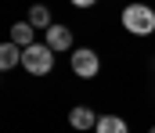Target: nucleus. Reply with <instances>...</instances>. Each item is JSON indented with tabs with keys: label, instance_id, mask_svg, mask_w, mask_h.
Returning a JSON list of instances; mask_svg holds the SVG:
<instances>
[{
	"label": "nucleus",
	"instance_id": "obj_6",
	"mask_svg": "<svg viewBox=\"0 0 155 133\" xmlns=\"http://www.w3.org/2000/svg\"><path fill=\"white\" fill-rule=\"evenodd\" d=\"M15 65H22V47L7 40V43H0V72H7Z\"/></svg>",
	"mask_w": 155,
	"mask_h": 133
},
{
	"label": "nucleus",
	"instance_id": "obj_4",
	"mask_svg": "<svg viewBox=\"0 0 155 133\" xmlns=\"http://www.w3.org/2000/svg\"><path fill=\"white\" fill-rule=\"evenodd\" d=\"M97 119H101V115H97L94 108H87V104H76V108L69 112V126H72V130H79V133L94 130V126H97Z\"/></svg>",
	"mask_w": 155,
	"mask_h": 133
},
{
	"label": "nucleus",
	"instance_id": "obj_2",
	"mask_svg": "<svg viewBox=\"0 0 155 133\" xmlns=\"http://www.w3.org/2000/svg\"><path fill=\"white\" fill-rule=\"evenodd\" d=\"M22 68H25L29 76H47V72L54 68V50H51L47 43L22 47Z\"/></svg>",
	"mask_w": 155,
	"mask_h": 133
},
{
	"label": "nucleus",
	"instance_id": "obj_9",
	"mask_svg": "<svg viewBox=\"0 0 155 133\" xmlns=\"http://www.w3.org/2000/svg\"><path fill=\"white\" fill-rule=\"evenodd\" d=\"M33 29H51L54 22H51V11L43 7V4H36V7H29V18H25Z\"/></svg>",
	"mask_w": 155,
	"mask_h": 133
},
{
	"label": "nucleus",
	"instance_id": "obj_1",
	"mask_svg": "<svg viewBox=\"0 0 155 133\" xmlns=\"http://www.w3.org/2000/svg\"><path fill=\"white\" fill-rule=\"evenodd\" d=\"M119 22L130 36H155V11L148 4H126Z\"/></svg>",
	"mask_w": 155,
	"mask_h": 133
},
{
	"label": "nucleus",
	"instance_id": "obj_5",
	"mask_svg": "<svg viewBox=\"0 0 155 133\" xmlns=\"http://www.w3.org/2000/svg\"><path fill=\"white\" fill-rule=\"evenodd\" d=\"M43 33H47L43 43L51 47L54 54H58V50H72V29H69V25H51V29H43Z\"/></svg>",
	"mask_w": 155,
	"mask_h": 133
},
{
	"label": "nucleus",
	"instance_id": "obj_10",
	"mask_svg": "<svg viewBox=\"0 0 155 133\" xmlns=\"http://www.w3.org/2000/svg\"><path fill=\"white\" fill-rule=\"evenodd\" d=\"M69 4H72V7H94L97 0H69Z\"/></svg>",
	"mask_w": 155,
	"mask_h": 133
},
{
	"label": "nucleus",
	"instance_id": "obj_3",
	"mask_svg": "<svg viewBox=\"0 0 155 133\" xmlns=\"http://www.w3.org/2000/svg\"><path fill=\"white\" fill-rule=\"evenodd\" d=\"M69 65H72V72H76L79 79H94V76L101 72V58H97V50H90V47H72Z\"/></svg>",
	"mask_w": 155,
	"mask_h": 133
},
{
	"label": "nucleus",
	"instance_id": "obj_11",
	"mask_svg": "<svg viewBox=\"0 0 155 133\" xmlns=\"http://www.w3.org/2000/svg\"><path fill=\"white\" fill-rule=\"evenodd\" d=\"M148 133H155V126H152V130H148Z\"/></svg>",
	"mask_w": 155,
	"mask_h": 133
},
{
	"label": "nucleus",
	"instance_id": "obj_7",
	"mask_svg": "<svg viewBox=\"0 0 155 133\" xmlns=\"http://www.w3.org/2000/svg\"><path fill=\"white\" fill-rule=\"evenodd\" d=\"M94 130H97V133H130V126H126L123 115H101Z\"/></svg>",
	"mask_w": 155,
	"mask_h": 133
},
{
	"label": "nucleus",
	"instance_id": "obj_8",
	"mask_svg": "<svg viewBox=\"0 0 155 133\" xmlns=\"http://www.w3.org/2000/svg\"><path fill=\"white\" fill-rule=\"evenodd\" d=\"M36 29L29 25V22H18V25H11V43H18V47H29V43H36V36H33Z\"/></svg>",
	"mask_w": 155,
	"mask_h": 133
}]
</instances>
